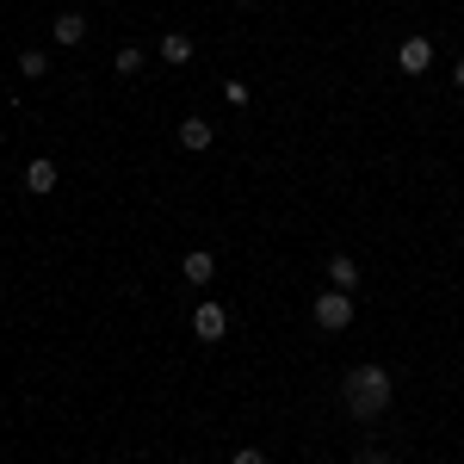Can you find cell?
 I'll return each instance as SVG.
<instances>
[{"label": "cell", "instance_id": "1", "mask_svg": "<svg viewBox=\"0 0 464 464\" xmlns=\"http://www.w3.org/2000/svg\"><path fill=\"white\" fill-rule=\"evenodd\" d=\"M391 372H384V365H353V372H347V409H353L359 421H372V415H384V409H391Z\"/></svg>", "mask_w": 464, "mask_h": 464}, {"label": "cell", "instance_id": "2", "mask_svg": "<svg viewBox=\"0 0 464 464\" xmlns=\"http://www.w3.org/2000/svg\"><path fill=\"white\" fill-rule=\"evenodd\" d=\"M347 322H353V291H322V297H316V328L341 334Z\"/></svg>", "mask_w": 464, "mask_h": 464}, {"label": "cell", "instance_id": "3", "mask_svg": "<svg viewBox=\"0 0 464 464\" xmlns=\"http://www.w3.org/2000/svg\"><path fill=\"white\" fill-rule=\"evenodd\" d=\"M396 63H402V74H428L433 69V37H402L396 44Z\"/></svg>", "mask_w": 464, "mask_h": 464}, {"label": "cell", "instance_id": "4", "mask_svg": "<svg viewBox=\"0 0 464 464\" xmlns=\"http://www.w3.org/2000/svg\"><path fill=\"white\" fill-rule=\"evenodd\" d=\"M192 334H198V341H223V334H229L223 304H198V310H192Z\"/></svg>", "mask_w": 464, "mask_h": 464}, {"label": "cell", "instance_id": "5", "mask_svg": "<svg viewBox=\"0 0 464 464\" xmlns=\"http://www.w3.org/2000/svg\"><path fill=\"white\" fill-rule=\"evenodd\" d=\"M56 161H44V155H37L32 168H25V192H32V198H50V192H56Z\"/></svg>", "mask_w": 464, "mask_h": 464}, {"label": "cell", "instance_id": "6", "mask_svg": "<svg viewBox=\"0 0 464 464\" xmlns=\"http://www.w3.org/2000/svg\"><path fill=\"white\" fill-rule=\"evenodd\" d=\"M211 143H217L211 118H186V124H179V149H192V155H205Z\"/></svg>", "mask_w": 464, "mask_h": 464}, {"label": "cell", "instance_id": "7", "mask_svg": "<svg viewBox=\"0 0 464 464\" xmlns=\"http://www.w3.org/2000/svg\"><path fill=\"white\" fill-rule=\"evenodd\" d=\"M192 50H198V44H192L186 32H168V37H161V63H168V69H186V63H192Z\"/></svg>", "mask_w": 464, "mask_h": 464}, {"label": "cell", "instance_id": "8", "mask_svg": "<svg viewBox=\"0 0 464 464\" xmlns=\"http://www.w3.org/2000/svg\"><path fill=\"white\" fill-rule=\"evenodd\" d=\"M50 37H56L63 50H74V44L87 37V19H81V13H56V25H50Z\"/></svg>", "mask_w": 464, "mask_h": 464}, {"label": "cell", "instance_id": "9", "mask_svg": "<svg viewBox=\"0 0 464 464\" xmlns=\"http://www.w3.org/2000/svg\"><path fill=\"white\" fill-rule=\"evenodd\" d=\"M328 285H334V291H353V285H359V260L334 254V260H328Z\"/></svg>", "mask_w": 464, "mask_h": 464}, {"label": "cell", "instance_id": "10", "mask_svg": "<svg viewBox=\"0 0 464 464\" xmlns=\"http://www.w3.org/2000/svg\"><path fill=\"white\" fill-rule=\"evenodd\" d=\"M186 279H192V285H211L217 260H211V254H186Z\"/></svg>", "mask_w": 464, "mask_h": 464}, {"label": "cell", "instance_id": "11", "mask_svg": "<svg viewBox=\"0 0 464 464\" xmlns=\"http://www.w3.org/2000/svg\"><path fill=\"white\" fill-rule=\"evenodd\" d=\"M44 69H50L44 50H19V74H25V81H44Z\"/></svg>", "mask_w": 464, "mask_h": 464}, {"label": "cell", "instance_id": "12", "mask_svg": "<svg viewBox=\"0 0 464 464\" xmlns=\"http://www.w3.org/2000/svg\"><path fill=\"white\" fill-rule=\"evenodd\" d=\"M223 100L229 106H248V81H223Z\"/></svg>", "mask_w": 464, "mask_h": 464}, {"label": "cell", "instance_id": "13", "mask_svg": "<svg viewBox=\"0 0 464 464\" xmlns=\"http://www.w3.org/2000/svg\"><path fill=\"white\" fill-rule=\"evenodd\" d=\"M143 69V50H118V74H137Z\"/></svg>", "mask_w": 464, "mask_h": 464}, {"label": "cell", "instance_id": "14", "mask_svg": "<svg viewBox=\"0 0 464 464\" xmlns=\"http://www.w3.org/2000/svg\"><path fill=\"white\" fill-rule=\"evenodd\" d=\"M229 464H266V452H254V446H242V452H236Z\"/></svg>", "mask_w": 464, "mask_h": 464}, {"label": "cell", "instance_id": "15", "mask_svg": "<svg viewBox=\"0 0 464 464\" xmlns=\"http://www.w3.org/2000/svg\"><path fill=\"white\" fill-rule=\"evenodd\" d=\"M353 464H391V459H384V452H359Z\"/></svg>", "mask_w": 464, "mask_h": 464}, {"label": "cell", "instance_id": "16", "mask_svg": "<svg viewBox=\"0 0 464 464\" xmlns=\"http://www.w3.org/2000/svg\"><path fill=\"white\" fill-rule=\"evenodd\" d=\"M452 87H464V63H459V69H452Z\"/></svg>", "mask_w": 464, "mask_h": 464}, {"label": "cell", "instance_id": "17", "mask_svg": "<svg viewBox=\"0 0 464 464\" xmlns=\"http://www.w3.org/2000/svg\"><path fill=\"white\" fill-rule=\"evenodd\" d=\"M236 6H248V0H236Z\"/></svg>", "mask_w": 464, "mask_h": 464}]
</instances>
